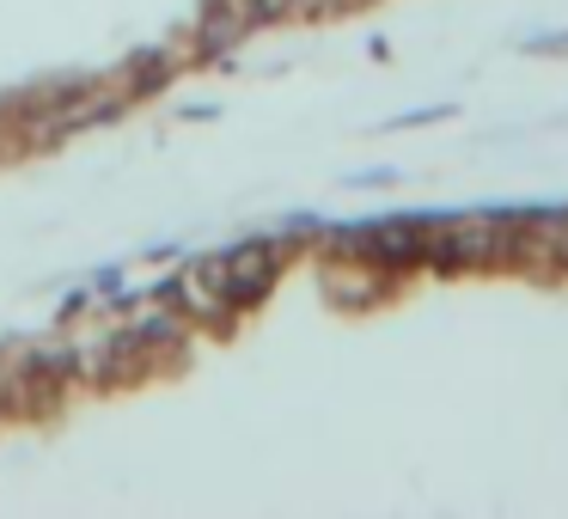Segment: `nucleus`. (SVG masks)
Listing matches in <instances>:
<instances>
[{
  "label": "nucleus",
  "mask_w": 568,
  "mask_h": 519,
  "mask_svg": "<svg viewBox=\"0 0 568 519\" xmlns=\"http://www.w3.org/2000/svg\"><path fill=\"white\" fill-rule=\"evenodd\" d=\"M282 263H287V245H282V238H245L239 251H221V257L196 263V269L209 275V287L226 299V306L245 312V306H257V299L275 287Z\"/></svg>",
  "instance_id": "obj_1"
}]
</instances>
